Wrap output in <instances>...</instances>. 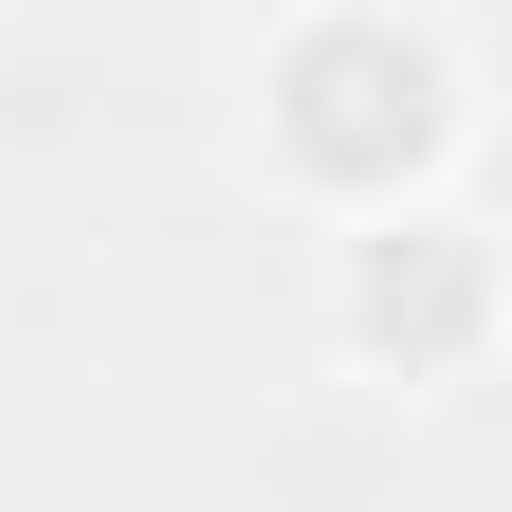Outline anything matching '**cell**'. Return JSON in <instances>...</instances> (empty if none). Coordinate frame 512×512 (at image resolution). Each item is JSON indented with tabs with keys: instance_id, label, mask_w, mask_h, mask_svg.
I'll return each instance as SVG.
<instances>
[{
	"instance_id": "6da1fadb",
	"label": "cell",
	"mask_w": 512,
	"mask_h": 512,
	"mask_svg": "<svg viewBox=\"0 0 512 512\" xmlns=\"http://www.w3.org/2000/svg\"><path fill=\"white\" fill-rule=\"evenodd\" d=\"M439 128H458V74H439V37H403V19H311L293 55H275V147L311 165V183H348V202H384V183H421L439 165Z\"/></svg>"
},
{
	"instance_id": "7a4b0ae2",
	"label": "cell",
	"mask_w": 512,
	"mask_h": 512,
	"mask_svg": "<svg viewBox=\"0 0 512 512\" xmlns=\"http://www.w3.org/2000/svg\"><path fill=\"white\" fill-rule=\"evenodd\" d=\"M348 330L403 366V384L476 366V348H494V256H476L458 220H384V238L348 256Z\"/></svg>"
}]
</instances>
